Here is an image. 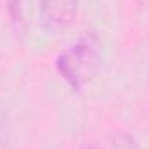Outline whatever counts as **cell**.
Wrapping results in <instances>:
<instances>
[{
    "label": "cell",
    "instance_id": "obj_1",
    "mask_svg": "<svg viewBox=\"0 0 149 149\" xmlns=\"http://www.w3.org/2000/svg\"><path fill=\"white\" fill-rule=\"evenodd\" d=\"M102 66V43L95 30H87L56 57V71L66 85L80 92L99 74Z\"/></svg>",
    "mask_w": 149,
    "mask_h": 149
},
{
    "label": "cell",
    "instance_id": "obj_2",
    "mask_svg": "<svg viewBox=\"0 0 149 149\" xmlns=\"http://www.w3.org/2000/svg\"><path fill=\"white\" fill-rule=\"evenodd\" d=\"M38 10L42 24L57 33L73 23L78 10V0H38Z\"/></svg>",
    "mask_w": 149,
    "mask_h": 149
},
{
    "label": "cell",
    "instance_id": "obj_3",
    "mask_svg": "<svg viewBox=\"0 0 149 149\" xmlns=\"http://www.w3.org/2000/svg\"><path fill=\"white\" fill-rule=\"evenodd\" d=\"M7 2V10L9 16L12 17L14 23H21L23 21V14H24V5L26 0H5Z\"/></svg>",
    "mask_w": 149,
    "mask_h": 149
},
{
    "label": "cell",
    "instance_id": "obj_4",
    "mask_svg": "<svg viewBox=\"0 0 149 149\" xmlns=\"http://www.w3.org/2000/svg\"><path fill=\"white\" fill-rule=\"evenodd\" d=\"M83 149H101V148H97V146H88V148H83Z\"/></svg>",
    "mask_w": 149,
    "mask_h": 149
}]
</instances>
